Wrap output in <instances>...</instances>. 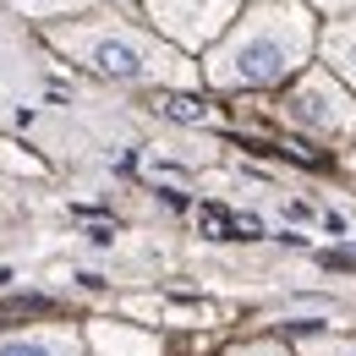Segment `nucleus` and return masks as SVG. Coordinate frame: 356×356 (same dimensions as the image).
Returning <instances> with one entry per match:
<instances>
[{"instance_id":"nucleus-1","label":"nucleus","mask_w":356,"mask_h":356,"mask_svg":"<svg viewBox=\"0 0 356 356\" xmlns=\"http://www.w3.org/2000/svg\"><path fill=\"white\" fill-rule=\"evenodd\" d=\"M312 44V22L302 6L280 0V6H264V11H247L241 28L214 49L209 60V83L220 88H264V83H280L285 72H296L307 60Z\"/></svg>"},{"instance_id":"nucleus-2","label":"nucleus","mask_w":356,"mask_h":356,"mask_svg":"<svg viewBox=\"0 0 356 356\" xmlns=\"http://www.w3.org/2000/svg\"><path fill=\"white\" fill-rule=\"evenodd\" d=\"M66 44H83L88 60L110 77H165V83H186L192 72L181 66L165 44L137 39L132 28H93V33H66Z\"/></svg>"},{"instance_id":"nucleus-3","label":"nucleus","mask_w":356,"mask_h":356,"mask_svg":"<svg viewBox=\"0 0 356 356\" xmlns=\"http://www.w3.org/2000/svg\"><path fill=\"white\" fill-rule=\"evenodd\" d=\"M148 11H154V22H159L170 39H181V44H209L225 22L236 17L230 0H148Z\"/></svg>"},{"instance_id":"nucleus-4","label":"nucleus","mask_w":356,"mask_h":356,"mask_svg":"<svg viewBox=\"0 0 356 356\" xmlns=\"http://www.w3.org/2000/svg\"><path fill=\"white\" fill-rule=\"evenodd\" d=\"M291 115L302 127H318V132H351L356 104L329 77H307V83H296V93H291Z\"/></svg>"},{"instance_id":"nucleus-5","label":"nucleus","mask_w":356,"mask_h":356,"mask_svg":"<svg viewBox=\"0 0 356 356\" xmlns=\"http://www.w3.org/2000/svg\"><path fill=\"white\" fill-rule=\"evenodd\" d=\"M93 346H99V356H159L154 334H137L121 323H93Z\"/></svg>"},{"instance_id":"nucleus-6","label":"nucleus","mask_w":356,"mask_h":356,"mask_svg":"<svg viewBox=\"0 0 356 356\" xmlns=\"http://www.w3.org/2000/svg\"><path fill=\"white\" fill-rule=\"evenodd\" d=\"M0 356H83L72 334H11L0 340Z\"/></svg>"},{"instance_id":"nucleus-7","label":"nucleus","mask_w":356,"mask_h":356,"mask_svg":"<svg viewBox=\"0 0 356 356\" xmlns=\"http://www.w3.org/2000/svg\"><path fill=\"white\" fill-rule=\"evenodd\" d=\"M323 55H329V66H340L356 83V17L351 22H334V28L323 33Z\"/></svg>"},{"instance_id":"nucleus-8","label":"nucleus","mask_w":356,"mask_h":356,"mask_svg":"<svg viewBox=\"0 0 356 356\" xmlns=\"http://www.w3.org/2000/svg\"><path fill=\"white\" fill-rule=\"evenodd\" d=\"M22 11H39V17H60V11H83V0H11Z\"/></svg>"},{"instance_id":"nucleus-9","label":"nucleus","mask_w":356,"mask_h":356,"mask_svg":"<svg viewBox=\"0 0 356 356\" xmlns=\"http://www.w3.org/2000/svg\"><path fill=\"white\" fill-rule=\"evenodd\" d=\"M230 356H291V351H280V346H241V351H230Z\"/></svg>"},{"instance_id":"nucleus-10","label":"nucleus","mask_w":356,"mask_h":356,"mask_svg":"<svg viewBox=\"0 0 356 356\" xmlns=\"http://www.w3.org/2000/svg\"><path fill=\"white\" fill-rule=\"evenodd\" d=\"M318 6H329V11H346V6H356V0H318Z\"/></svg>"},{"instance_id":"nucleus-11","label":"nucleus","mask_w":356,"mask_h":356,"mask_svg":"<svg viewBox=\"0 0 356 356\" xmlns=\"http://www.w3.org/2000/svg\"><path fill=\"white\" fill-rule=\"evenodd\" d=\"M329 356H356V346H346V351H329Z\"/></svg>"}]
</instances>
